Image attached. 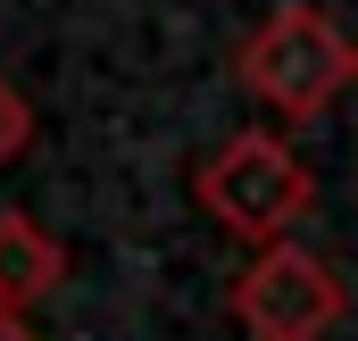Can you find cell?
Here are the masks:
<instances>
[{"mask_svg": "<svg viewBox=\"0 0 358 341\" xmlns=\"http://www.w3.org/2000/svg\"><path fill=\"white\" fill-rule=\"evenodd\" d=\"M358 75V50L342 42V25L325 17V8H308V0H292V8H275L267 25L242 42V84L259 92L267 108H283L292 125L300 117H325Z\"/></svg>", "mask_w": 358, "mask_h": 341, "instance_id": "1", "label": "cell"}, {"mask_svg": "<svg viewBox=\"0 0 358 341\" xmlns=\"http://www.w3.org/2000/svg\"><path fill=\"white\" fill-rule=\"evenodd\" d=\"M308 200L317 183L275 133H234L217 159H200V208L242 242H283L308 217Z\"/></svg>", "mask_w": 358, "mask_h": 341, "instance_id": "2", "label": "cell"}, {"mask_svg": "<svg viewBox=\"0 0 358 341\" xmlns=\"http://www.w3.org/2000/svg\"><path fill=\"white\" fill-rule=\"evenodd\" d=\"M234 317L250 325V341H325L334 317H342V275L317 250H292L275 242L242 266L234 283Z\"/></svg>", "mask_w": 358, "mask_h": 341, "instance_id": "3", "label": "cell"}, {"mask_svg": "<svg viewBox=\"0 0 358 341\" xmlns=\"http://www.w3.org/2000/svg\"><path fill=\"white\" fill-rule=\"evenodd\" d=\"M59 242L42 233V225H25V217H0V317H25L50 283H59Z\"/></svg>", "mask_w": 358, "mask_h": 341, "instance_id": "4", "label": "cell"}, {"mask_svg": "<svg viewBox=\"0 0 358 341\" xmlns=\"http://www.w3.org/2000/svg\"><path fill=\"white\" fill-rule=\"evenodd\" d=\"M25 142H34V108H25L17 84H0V159H17Z\"/></svg>", "mask_w": 358, "mask_h": 341, "instance_id": "5", "label": "cell"}, {"mask_svg": "<svg viewBox=\"0 0 358 341\" xmlns=\"http://www.w3.org/2000/svg\"><path fill=\"white\" fill-rule=\"evenodd\" d=\"M0 341H34V333H25V325H17V317H0Z\"/></svg>", "mask_w": 358, "mask_h": 341, "instance_id": "6", "label": "cell"}]
</instances>
